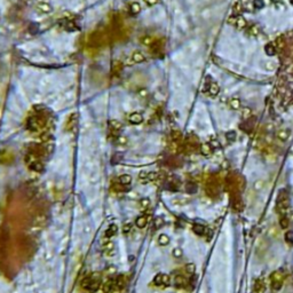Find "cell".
Wrapping results in <instances>:
<instances>
[{
  "label": "cell",
  "mask_w": 293,
  "mask_h": 293,
  "mask_svg": "<svg viewBox=\"0 0 293 293\" xmlns=\"http://www.w3.org/2000/svg\"><path fill=\"white\" fill-rule=\"evenodd\" d=\"M276 208L279 213H284L289 208V195H287L286 190H282L279 192L277 202H276Z\"/></svg>",
  "instance_id": "6da1fadb"
},
{
  "label": "cell",
  "mask_w": 293,
  "mask_h": 293,
  "mask_svg": "<svg viewBox=\"0 0 293 293\" xmlns=\"http://www.w3.org/2000/svg\"><path fill=\"white\" fill-rule=\"evenodd\" d=\"M283 281H284V274L281 270H276L270 275V283L271 287L275 291L282 289L283 286Z\"/></svg>",
  "instance_id": "7a4b0ae2"
},
{
  "label": "cell",
  "mask_w": 293,
  "mask_h": 293,
  "mask_svg": "<svg viewBox=\"0 0 293 293\" xmlns=\"http://www.w3.org/2000/svg\"><path fill=\"white\" fill-rule=\"evenodd\" d=\"M229 21L233 23V24L236 26V28H238V29H243V28H245V26H246V21H245V20L243 19L242 16H239V15L231 16Z\"/></svg>",
  "instance_id": "3957f363"
},
{
  "label": "cell",
  "mask_w": 293,
  "mask_h": 293,
  "mask_svg": "<svg viewBox=\"0 0 293 293\" xmlns=\"http://www.w3.org/2000/svg\"><path fill=\"white\" fill-rule=\"evenodd\" d=\"M93 276V278H92V282H90V286H88V291L92 293L96 292L98 289H100V285H101V281H100V278L96 277L95 275H92Z\"/></svg>",
  "instance_id": "277c9868"
},
{
  "label": "cell",
  "mask_w": 293,
  "mask_h": 293,
  "mask_svg": "<svg viewBox=\"0 0 293 293\" xmlns=\"http://www.w3.org/2000/svg\"><path fill=\"white\" fill-rule=\"evenodd\" d=\"M254 292L256 293H262L265 290H266V282L263 281V278H258L254 283Z\"/></svg>",
  "instance_id": "5b68a950"
},
{
  "label": "cell",
  "mask_w": 293,
  "mask_h": 293,
  "mask_svg": "<svg viewBox=\"0 0 293 293\" xmlns=\"http://www.w3.org/2000/svg\"><path fill=\"white\" fill-rule=\"evenodd\" d=\"M115 279H112V278H110V279H108V281H105L104 284H103V292L104 293H110L111 291L113 290V287H115Z\"/></svg>",
  "instance_id": "8992f818"
},
{
  "label": "cell",
  "mask_w": 293,
  "mask_h": 293,
  "mask_svg": "<svg viewBox=\"0 0 293 293\" xmlns=\"http://www.w3.org/2000/svg\"><path fill=\"white\" fill-rule=\"evenodd\" d=\"M174 284H175L177 287H186V285L188 284V282H187V279H186L182 275H177V277H175V279H174Z\"/></svg>",
  "instance_id": "52a82bcc"
},
{
  "label": "cell",
  "mask_w": 293,
  "mask_h": 293,
  "mask_svg": "<svg viewBox=\"0 0 293 293\" xmlns=\"http://www.w3.org/2000/svg\"><path fill=\"white\" fill-rule=\"evenodd\" d=\"M117 230H118V227H117L115 223L110 225L109 227H108V229L105 230V234H104L105 237H107V238H111V237H113L117 234Z\"/></svg>",
  "instance_id": "ba28073f"
},
{
  "label": "cell",
  "mask_w": 293,
  "mask_h": 293,
  "mask_svg": "<svg viewBox=\"0 0 293 293\" xmlns=\"http://www.w3.org/2000/svg\"><path fill=\"white\" fill-rule=\"evenodd\" d=\"M192 230H194V233L197 234L198 236H203L207 231V228H205L204 225H199V223H196V225H194V227H192Z\"/></svg>",
  "instance_id": "9c48e42d"
},
{
  "label": "cell",
  "mask_w": 293,
  "mask_h": 293,
  "mask_svg": "<svg viewBox=\"0 0 293 293\" xmlns=\"http://www.w3.org/2000/svg\"><path fill=\"white\" fill-rule=\"evenodd\" d=\"M125 284H126V277H125V275L120 274L118 275L116 277V279H115V285L118 287V289H121V287H124Z\"/></svg>",
  "instance_id": "30bf717a"
},
{
  "label": "cell",
  "mask_w": 293,
  "mask_h": 293,
  "mask_svg": "<svg viewBox=\"0 0 293 293\" xmlns=\"http://www.w3.org/2000/svg\"><path fill=\"white\" fill-rule=\"evenodd\" d=\"M212 148H213V146H211L210 143H204V144L200 146V152H202L204 156L208 157V156H211V154H212Z\"/></svg>",
  "instance_id": "8fae6325"
},
{
  "label": "cell",
  "mask_w": 293,
  "mask_h": 293,
  "mask_svg": "<svg viewBox=\"0 0 293 293\" xmlns=\"http://www.w3.org/2000/svg\"><path fill=\"white\" fill-rule=\"evenodd\" d=\"M135 223L139 228H144L146 225V223H148V218H146V215H140V216L136 218Z\"/></svg>",
  "instance_id": "7c38bea8"
},
{
  "label": "cell",
  "mask_w": 293,
  "mask_h": 293,
  "mask_svg": "<svg viewBox=\"0 0 293 293\" xmlns=\"http://www.w3.org/2000/svg\"><path fill=\"white\" fill-rule=\"evenodd\" d=\"M219 86L216 83H211L208 84V86H207V92L210 93L211 95H213V96H215V95L219 93Z\"/></svg>",
  "instance_id": "4fadbf2b"
},
{
  "label": "cell",
  "mask_w": 293,
  "mask_h": 293,
  "mask_svg": "<svg viewBox=\"0 0 293 293\" xmlns=\"http://www.w3.org/2000/svg\"><path fill=\"white\" fill-rule=\"evenodd\" d=\"M233 9H234V14H235V15H238V14H239L241 11H243V9H244V4L242 2L241 0H238V1L235 2Z\"/></svg>",
  "instance_id": "5bb4252c"
},
{
  "label": "cell",
  "mask_w": 293,
  "mask_h": 293,
  "mask_svg": "<svg viewBox=\"0 0 293 293\" xmlns=\"http://www.w3.org/2000/svg\"><path fill=\"white\" fill-rule=\"evenodd\" d=\"M129 121L133 124H140L142 121V116L139 112H134L129 116Z\"/></svg>",
  "instance_id": "9a60e30c"
},
{
  "label": "cell",
  "mask_w": 293,
  "mask_h": 293,
  "mask_svg": "<svg viewBox=\"0 0 293 293\" xmlns=\"http://www.w3.org/2000/svg\"><path fill=\"white\" fill-rule=\"evenodd\" d=\"M290 136V133L287 129H281V131L277 133V138L278 140H281V141H286V140L289 139Z\"/></svg>",
  "instance_id": "2e32d148"
},
{
  "label": "cell",
  "mask_w": 293,
  "mask_h": 293,
  "mask_svg": "<svg viewBox=\"0 0 293 293\" xmlns=\"http://www.w3.org/2000/svg\"><path fill=\"white\" fill-rule=\"evenodd\" d=\"M119 182H120L121 184H124V186H128V187H129V184H131V182H132L131 175L124 174V175L119 177Z\"/></svg>",
  "instance_id": "e0dca14e"
},
{
  "label": "cell",
  "mask_w": 293,
  "mask_h": 293,
  "mask_svg": "<svg viewBox=\"0 0 293 293\" xmlns=\"http://www.w3.org/2000/svg\"><path fill=\"white\" fill-rule=\"evenodd\" d=\"M279 225H281V228L282 229H287L290 227V220L287 216H285V215H283L282 218H281V220H279Z\"/></svg>",
  "instance_id": "ac0fdd59"
},
{
  "label": "cell",
  "mask_w": 293,
  "mask_h": 293,
  "mask_svg": "<svg viewBox=\"0 0 293 293\" xmlns=\"http://www.w3.org/2000/svg\"><path fill=\"white\" fill-rule=\"evenodd\" d=\"M158 243L162 245V246H166V245H168L169 237L167 236V235H165V234H162V235L159 236V238H158Z\"/></svg>",
  "instance_id": "d6986e66"
},
{
  "label": "cell",
  "mask_w": 293,
  "mask_h": 293,
  "mask_svg": "<svg viewBox=\"0 0 293 293\" xmlns=\"http://www.w3.org/2000/svg\"><path fill=\"white\" fill-rule=\"evenodd\" d=\"M229 105L234 110H238L241 108V101L238 98H231L229 101Z\"/></svg>",
  "instance_id": "ffe728a7"
},
{
  "label": "cell",
  "mask_w": 293,
  "mask_h": 293,
  "mask_svg": "<svg viewBox=\"0 0 293 293\" xmlns=\"http://www.w3.org/2000/svg\"><path fill=\"white\" fill-rule=\"evenodd\" d=\"M266 53H267L268 55H270V56H273V55H275L276 54V52H277V49H276V47H275V45H271V44H269V45L266 46Z\"/></svg>",
  "instance_id": "44dd1931"
},
{
  "label": "cell",
  "mask_w": 293,
  "mask_h": 293,
  "mask_svg": "<svg viewBox=\"0 0 293 293\" xmlns=\"http://www.w3.org/2000/svg\"><path fill=\"white\" fill-rule=\"evenodd\" d=\"M285 241L286 243H289L290 245L293 244V231L292 230H289L285 233Z\"/></svg>",
  "instance_id": "7402d4cb"
},
{
  "label": "cell",
  "mask_w": 293,
  "mask_h": 293,
  "mask_svg": "<svg viewBox=\"0 0 293 293\" xmlns=\"http://www.w3.org/2000/svg\"><path fill=\"white\" fill-rule=\"evenodd\" d=\"M154 283L156 284V285L160 286L163 285V274H158L155 276L154 278Z\"/></svg>",
  "instance_id": "603a6c76"
},
{
  "label": "cell",
  "mask_w": 293,
  "mask_h": 293,
  "mask_svg": "<svg viewBox=\"0 0 293 293\" xmlns=\"http://www.w3.org/2000/svg\"><path fill=\"white\" fill-rule=\"evenodd\" d=\"M104 251L107 254H112L113 252H115V247H113V244L112 243H109V244H107L104 246Z\"/></svg>",
  "instance_id": "cb8c5ba5"
},
{
  "label": "cell",
  "mask_w": 293,
  "mask_h": 293,
  "mask_svg": "<svg viewBox=\"0 0 293 293\" xmlns=\"http://www.w3.org/2000/svg\"><path fill=\"white\" fill-rule=\"evenodd\" d=\"M195 270H196V267H195L194 263H189V265L186 266V271H187L188 274H190V275L195 274Z\"/></svg>",
  "instance_id": "d4e9b609"
},
{
  "label": "cell",
  "mask_w": 293,
  "mask_h": 293,
  "mask_svg": "<svg viewBox=\"0 0 293 293\" xmlns=\"http://www.w3.org/2000/svg\"><path fill=\"white\" fill-rule=\"evenodd\" d=\"M187 191H188L189 194H195V192L197 191V186L194 183H188L187 184Z\"/></svg>",
  "instance_id": "484cf974"
},
{
  "label": "cell",
  "mask_w": 293,
  "mask_h": 293,
  "mask_svg": "<svg viewBox=\"0 0 293 293\" xmlns=\"http://www.w3.org/2000/svg\"><path fill=\"white\" fill-rule=\"evenodd\" d=\"M133 59L135 60V62H140V61H142L144 57H143V54H141L140 52H135L134 55H133Z\"/></svg>",
  "instance_id": "4316f807"
},
{
  "label": "cell",
  "mask_w": 293,
  "mask_h": 293,
  "mask_svg": "<svg viewBox=\"0 0 293 293\" xmlns=\"http://www.w3.org/2000/svg\"><path fill=\"white\" fill-rule=\"evenodd\" d=\"M225 136H227V139L230 140V141H234V140L236 139V133L235 132H228L227 134H225Z\"/></svg>",
  "instance_id": "83f0119b"
},
{
  "label": "cell",
  "mask_w": 293,
  "mask_h": 293,
  "mask_svg": "<svg viewBox=\"0 0 293 293\" xmlns=\"http://www.w3.org/2000/svg\"><path fill=\"white\" fill-rule=\"evenodd\" d=\"M251 116H252L251 109H244V110H243V117H244L245 119H248V118H250Z\"/></svg>",
  "instance_id": "f1b7e54d"
},
{
  "label": "cell",
  "mask_w": 293,
  "mask_h": 293,
  "mask_svg": "<svg viewBox=\"0 0 293 293\" xmlns=\"http://www.w3.org/2000/svg\"><path fill=\"white\" fill-rule=\"evenodd\" d=\"M173 256H177V258H180V256H182V251H181V248H179V247L174 248V251H173Z\"/></svg>",
  "instance_id": "f546056e"
},
{
  "label": "cell",
  "mask_w": 293,
  "mask_h": 293,
  "mask_svg": "<svg viewBox=\"0 0 293 293\" xmlns=\"http://www.w3.org/2000/svg\"><path fill=\"white\" fill-rule=\"evenodd\" d=\"M131 228H132L131 223H126V225H124V227H123V231H124L125 234H127L131 231Z\"/></svg>",
  "instance_id": "4dcf8cb0"
},
{
  "label": "cell",
  "mask_w": 293,
  "mask_h": 293,
  "mask_svg": "<svg viewBox=\"0 0 293 293\" xmlns=\"http://www.w3.org/2000/svg\"><path fill=\"white\" fill-rule=\"evenodd\" d=\"M156 223H157V225H156V228H159V227H162V225H164V221H163L162 219H157V220H156Z\"/></svg>",
  "instance_id": "1f68e13d"
},
{
  "label": "cell",
  "mask_w": 293,
  "mask_h": 293,
  "mask_svg": "<svg viewBox=\"0 0 293 293\" xmlns=\"http://www.w3.org/2000/svg\"><path fill=\"white\" fill-rule=\"evenodd\" d=\"M146 1L148 2V4H151V5H154L157 2V0H146Z\"/></svg>",
  "instance_id": "d6a6232c"
}]
</instances>
